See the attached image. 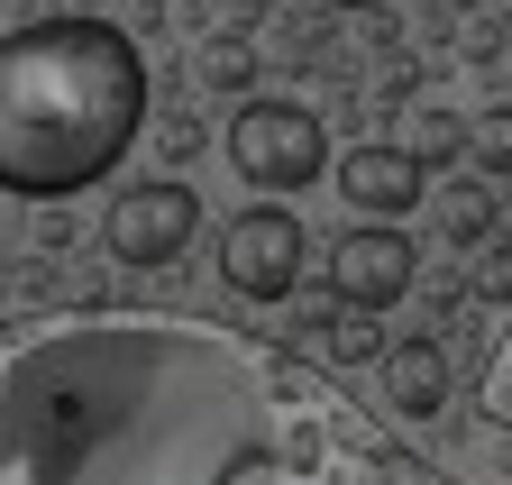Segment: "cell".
Returning <instances> with one entry per match:
<instances>
[{"instance_id": "obj_11", "label": "cell", "mask_w": 512, "mask_h": 485, "mask_svg": "<svg viewBox=\"0 0 512 485\" xmlns=\"http://www.w3.org/2000/svg\"><path fill=\"white\" fill-rule=\"evenodd\" d=\"M412 156H421V174L448 165V156H467V119H458V110H421V119H412Z\"/></svg>"}, {"instance_id": "obj_6", "label": "cell", "mask_w": 512, "mask_h": 485, "mask_svg": "<svg viewBox=\"0 0 512 485\" xmlns=\"http://www.w3.org/2000/svg\"><path fill=\"white\" fill-rule=\"evenodd\" d=\"M412 275H421V248L403 229H384V220L339 229V248H330V302H339V312H375L384 321L412 293Z\"/></svg>"}, {"instance_id": "obj_13", "label": "cell", "mask_w": 512, "mask_h": 485, "mask_svg": "<svg viewBox=\"0 0 512 485\" xmlns=\"http://www.w3.org/2000/svg\"><path fill=\"white\" fill-rule=\"evenodd\" d=\"M202 83H211V92H238V83H256V55H247L238 37H211V46H202Z\"/></svg>"}, {"instance_id": "obj_15", "label": "cell", "mask_w": 512, "mask_h": 485, "mask_svg": "<svg viewBox=\"0 0 512 485\" xmlns=\"http://www.w3.org/2000/svg\"><path fill=\"white\" fill-rule=\"evenodd\" d=\"M476 302H503V312H512V248H494V257H485V275H476Z\"/></svg>"}, {"instance_id": "obj_7", "label": "cell", "mask_w": 512, "mask_h": 485, "mask_svg": "<svg viewBox=\"0 0 512 485\" xmlns=\"http://www.w3.org/2000/svg\"><path fill=\"white\" fill-rule=\"evenodd\" d=\"M330 174H339L348 211H366V220H403V211H421V193H430V174H421V156H412L403 138H366V147H348Z\"/></svg>"}, {"instance_id": "obj_3", "label": "cell", "mask_w": 512, "mask_h": 485, "mask_svg": "<svg viewBox=\"0 0 512 485\" xmlns=\"http://www.w3.org/2000/svg\"><path fill=\"white\" fill-rule=\"evenodd\" d=\"M229 165L256 193H302V184L330 174V129H320V110H302V101H238Z\"/></svg>"}, {"instance_id": "obj_10", "label": "cell", "mask_w": 512, "mask_h": 485, "mask_svg": "<svg viewBox=\"0 0 512 485\" xmlns=\"http://www.w3.org/2000/svg\"><path fill=\"white\" fill-rule=\"evenodd\" d=\"M384 348H394V339H384L375 312H339V330H330V357H339V367H384Z\"/></svg>"}, {"instance_id": "obj_1", "label": "cell", "mask_w": 512, "mask_h": 485, "mask_svg": "<svg viewBox=\"0 0 512 485\" xmlns=\"http://www.w3.org/2000/svg\"><path fill=\"white\" fill-rule=\"evenodd\" d=\"M284 367L202 321H37L0 348V485H284Z\"/></svg>"}, {"instance_id": "obj_9", "label": "cell", "mask_w": 512, "mask_h": 485, "mask_svg": "<svg viewBox=\"0 0 512 485\" xmlns=\"http://www.w3.org/2000/svg\"><path fill=\"white\" fill-rule=\"evenodd\" d=\"M439 229L458 238V248L494 238V193H485V184H448V193H439Z\"/></svg>"}, {"instance_id": "obj_5", "label": "cell", "mask_w": 512, "mask_h": 485, "mask_svg": "<svg viewBox=\"0 0 512 485\" xmlns=\"http://www.w3.org/2000/svg\"><path fill=\"white\" fill-rule=\"evenodd\" d=\"M192 229H202V193L192 184H128L119 202H110V220H101V248L119 257V266H174L183 248H192Z\"/></svg>"}, {"instance_id": "obj_17", "label": "cell", "mask_w": 512, "mask_h": 485, "mask_svg": "<svg viewBox=\"0 0 512 485\" xmlns=\"http://www.w3.org/2000/svg\"><path fill=\"white\" fill-rule=\"evenodd\" d=\"M494 248H512V193L494 202Z\"/></svg>"}, {"instance_id": "obj_16", "label": "cell", "mask_w": 512, "mask_h": 485, "mask_svg": "<svg viewBox=\"0 0 512 485\" xmlns=\"http://www.w3.org/2000/svg\"><path fill=\"white\" fill-rule=\"evenodd\" d=\"M366 485H421V476H412L403 458H375V476H366Z\"/></svg>"}, {"instance_id": "obj_14", "label": "cell", "mask_w": 512, "mask_h": 485, "mask_svg": "<svg viewBox=\"0 0 512 485\" xmlns=\"http://www.w3.org/2000/svg\"><path fill=\"white\" fill-rule=\"evenodd\" d=\"M485 412L512 431V330H503V339H494V357H485Z\"/></svg>"}, {"instance_id": "obj_4", "label": "cell", "mask_w": 512, "mask_h": 485, "mask_svg": "<svg viewBox=\"0 0 512 485\" xmlns=\"http://www.w3.org/2000/svg\"><path fill=\"white\" fill-rule=\"evenodd\" d=\"M302 220L284 211V202H256V211H238L229 229H220V284L238 293V302H284L293 284H302Z\"/></svg>"}, {"instance_id": "obj_18", "label": "cell", "mask_w": 512, "mask_h": 485, "mask_svg": "<svg viewBox=\"0 0 512 485\" xmlns=\"http://www.w3.org/2000/svg\"><path fill=\"white\" fill-rule=\"evenodd\" d=\"M330 10H384V0H330Z\"/></svg>"}, {"instance_id": "obj_2", "label": "cell", "mask_w": 512, "mask_h": 485, "mask_svg": "<svg viewBox=\"0 0 512 485\" xmlns=\"http://www.w3.org/2000/svg\"><path fill=\"white\" fill-rule=\"evenodd\" d=\"M147 129V55L110 19H28L0 37V193L64 202Z\"/></svg>"}, {"instance_id": "obj_8", "label": "cell", "mask_w": 512, "mask_h": 485, "mask_svg": "<svg viewBox=\"0 0 512 485\" xmlns=\"http://www.w3.org/2000/svg\"><path fill=\"white\" fill-rule=\"evenodd\" d=\"M375 376H384V403H394L403 421L448 412V348H439V339H394Z\"/></svg>"}, {"instance_id": "obj_12", "label": "cell", "mask_w": 512, "mask_h": 485, "mask_svg": "<svg viewBox=\"0 0 512 485\" xmlns=\"http://www.w3.org/2000/svg\"><path fill=\"white\" fill-rule=\"evenodd\" d=\"M467 156L476 174H512V110H485L476 129H467Z\"/></svg>"}]
</instances>
